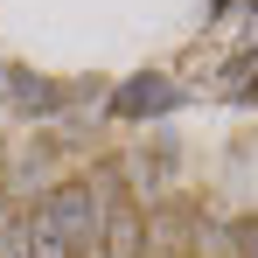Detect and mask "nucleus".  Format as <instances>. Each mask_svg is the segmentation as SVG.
I'll list each match as a JSON object with an SVG mask.
<instances>
[{
    "instance_id": "obj_9",
    "label": "nucleus",
    "mask_w": 258,
    "mask_h": 258,
    "mask_svg": "<svg viewBox=\"0 0 258 258\" xmlns=\"http://www.w3.org/2000/svg\"><path fill=\"white\" fill-rule=\"evenodd\" d=\"M251 42H258V14H251Z\"/></svg>"
},
{
    "instance_id": "obj_5",
    "label": "nucleus",
    "mask_w": 258,
    "mask_h": 258,
    "mask_svg": "<svg viewBox=\"0 0 258 258\" xmlns=\"http://www.w3.org/2000/svg\"><path fill=\"white\" fill-rule=\"evenodd\" d=\"M42 181H49V147H35V140H28V147H14V168H7V196H35Z\"/></svg>"
},
{
    "instance_id": "obj_1",
    "label": "nucleus",
    "mask_w": 258,
    "mask_h": 258,
    "mask_svg": "<svg viewBox=\"0 0 258 258\" xmlns=\"http://www.w3.org/2000/svg\"><path fill=\"white\" fill-rule=\"evenodd\" d=\"M42 216L56 223V237L70 244V258H98V237H105V196H98L91 181H63V188H49Z\"/></svg>"
},
{
    "instance_id": "obj_6",
    "label": "nucleus",
    "mask_w": 258,
    "mask_h": 258,
    "mask_svg": "<svg viewBox=\"0 0 258 258\" xmlns=\"http://www.w3.org/2000/svg\"><path fill=\"white\" fill-rule=\"evenodd\" d=\"M7 196V188H0ZM0 258H28V210H7L0 203Z\"/></svg>"
},
{
    "instance_id": "obj_8",
    "label": "nucleus",
    "mask_w": 258,
    "mask_h": 258,
    "mask_svg": "<svg viewBox=\"0 0 258 258\" xmlns=\"http://www.w3.org/2000/svg\"><path fill=\"white\" fill-rule=\"evenodd\" d=\"M230 258H258V216H237L230 223Z\"/></svg>"
},
{
    "instance_id": "obj_3",
    "label": "nucleus",
    "mask_w": 258,
    "mask_h": 258,
    "mask_svg": "<svg viewBox=\"0 0 258 258\" xmlns=\"http://www.w3.org/2000/svg\"><path fill=\"white\" fill-rule=\"evenodd\" d=\"M7 98H14L21 112H63V105H70V91H63V84H49V77L21 70V63L7 70Z\"/></svg>"
},
{
    "instance_id": "obj_7",
    "label": "nucleus",
    "mask_w": 258,
    "mask_h": 258,
    "mask_svg": "<svg viewBox=\"0 0 258 258\" xmlns=\"http://www.w3.org/2000/svg\"><path fill=\"white\" fill-rule=\"evenodd\" d=\"M28 258H70V244L56 237V223L42 210H28Z\"/></svg>"
},
{
    "instance_id": "obj_4",
    "label": "nucleus",
    "mask_w": 258,
    "mask_h": 258,
    "mask_svg": "<svg viewBox=\"0 0 258 258\" xmlns=\"http://www.w3.org/2000/svg\"><path fill=\"white\" fill-rule=\"evenodd\" d=\"M181 91L168 84V77H133L126 91H119V112H133V119H147V112H168Z\"/></svg>"
},
{
    "instance_id": "obj_10",
    "label": "nucleus",
    "mask_w": 258,
    "mask_h": 258,
    "mask_svg": "<svg viewBox=\"0 0 258 258\" xmlns=\"http://www.w3.org/2000/svg\"><path fill=\"white\" fill-rule=\"evenodd\" d=\"M174 258H196V251H174Z\"/></svg>"
},
{
    "instance_id": "obj_2",
    "label": "nucleus",
    "mask_w": 258,
    "mask_h": 258,
    "mask_svg": "<svg viewBox=\"0 0 258 258\" xmlns=\"http://www.w3.org/2000/svg\"><path fill=\"white\" fill-rule=\"evenodd\" d=\"M98 258H147V223L126 196L105 203V237H98Z\"/></svg>"
}]
</instances>
